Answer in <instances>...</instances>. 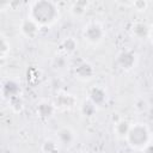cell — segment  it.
Returning <instances> with one entry per match:
<instances>
[{"label": "cell", "instance_id": "1", "mask_svg": "<svg viewBox=\"0 0 153 153\" xmlns=\"http://www.w3.org/2000/svg\"><path fill=\"white\" fill-rule=\"evenodd\" d=\"M60 11L56 2L50 0L33 1L29 8V18L42 26H50L59 20Z\"/></svg>", "mask_w": 153, "mask_h": 153}, {"label": "cell", "instance_id": "2", "mask_svg": "<svg viewBox=\"0 0 153 153\" xmlns=\"http://www.w3.org/2000/svg\"><path fill=\"white\" fill-rule=\"evenodd\" d=\"M126 141L133 149L141 151L151 142V130L145 123L131 124L126 135Z\"/></svg>", "mask_w": 153, "mask_h": 153}, {"label": "cell", "instance_id": "3", "mask_svg": "<svg viewBox=\"0 0 153 153\" xmlns=\"http://www.w3.org/2000/svg\"><path fill=\"white\" fill-rule=\"evenodd\" d=\"M81 36L86 43H88L90 45L97 47L104 41L106 32H105L104 26L99 22L91 20V22L86 23L85 26L82 27Z\"/></svg>", "mask_w": 153, "mask_h": 153}, {"label": "cell", "instance_id": "4", "mask_svg": "<svg viewBox=\"0 0 153 153\" xmlns=\"http://www.w3.org/2000/svg\"><path fill=\"white\" fill-rule=\"evenodd\" d=\"M115 60H116V65L118 68L128 72V71H131L133 68H135V66L137 65V61H139V56L131 49H122L117 53Z\"/></svg>", "mask_w": 153, "mask_h": 153}, {"label": "cell", "instance_id": "5", "mask_svg": "<svg viewBox=\"0 0 153 153\" xmlns=\"http://www.w3.org/2000/svg\"><path fill=\"white\" fill-rule=\"evenodd\" d=\"M76 141V134L71 127H61L56 131V142L65 147V148H71Z\"/></svg>", "mask_w": 153, "mask_h": 153}, {"label": "cell", "instance_id": "6", "mask_svg": "<svg viewBox=\"0 0 153 153\" xmlns=\"http://www.w3.org/2000/svg\"><path fill=\"white\" fill-rule=\"evenodd\" d=\"M96 74V69L88 61H81L74 67V75L79 80L88 81L91 80Z\"/></svg>", "mask_w": 153, "mask_h": 153}, {"label": "cell", "instance_id": "7", "mask_svg": "<svg viewBox=\"0 0 153 153\" xmlns=\"http://www.w3.org/2000/svg\"><path fill=\"white\" fill-rule=\"evenodd\" d=\"M88 100L91 103H93L97 108L102 106V105L106 104V102H108V91L105 90V87H103L100 85L92 86L88 90Z\"/></svg>", "mask_w": 153, "mask_h": 153}, {"label": "cell", "instance_id": "8", "mask_svg": "<svg viewBox=\"0 0 153 153\" xmlns=\"http://www.w3.org/2000/svg\"><path fill=\"white\" fill-rule=\"evenodd\" d=\"M19 30L22 32V35L25 37V38H29V39H33L38 36L39 33V30H41V26L35 23L31 18H25L22 20L20 23V26H19Z\"/></svg>", "mask_w": 153, "mask_h": 153}, {"label": "cell", "instance_id": "9", "mask_svg": "<svg viewBox=\"0 0 153 153\" xmlns=\"http://www.w3.org/2000/svg\"><path fill=\"white\" fill-rule=\"evenodd\" d=\"M130 33L134 38L139 41H145L151 37V25L143 20H137L133 23L130 27Z\"/></svg>", "mask_w": 153, "mask_h": 153}, {"label": "cell", "instance_id": "10", "mask_svg": "<svg viewBox=\"0 0 153 153\" xmlns=\"http://www.w3.org/2000/svg\"><path fill=\"white\" fill-rule=\"evenodd\" d=\"M0 88H1V96L7 98L8 100L16 97H20L22 88H20V85L16 80H6L0 86Z\"/></svg>", "mask_w": 153, "mask_h": 153}, {"label": "cell", "instance_id": "11", "mask_svg": "<svg viewBox=\"0 0 153 153\" xmlns=\"http://www.w3.org/2000/svg\"><path fill=\"white\" fill-rule=\"evenodd\" d=\"M56 111L55 105L51 102L48 100H41L37 106H36V115L41 118V120H49L54 116Z\"/></svg>", "mask_w": 153, "mask_h": 153}, {"label": "cell", "instance_id": "12", "mask_svg": "<svg viewBox=\"0 0 153 153\" xmlns=\"http://www.w3.org/2000/svg\"><path fill=\"white\" fill-rule=\"evenodd\" d=\"M75 98L69 94V93H60L59 96H56L55 100H54V105L56 109H61V110H68L74 106L75 104Z\"/></svg>", "mask_w": 153, "mask_h": 153}, {"label": "cell", "instance_id": "13", "mask_svg": "<svg viewBox=\"0 0 153 153\" xmlns=\"http://www.w3.org/2000/svg\"><path fill=\"white\" fill-rule=\"evenodd\" d=\"M88 5L90 2L86 0H80V1H74L71 7H69V12L73 17L75 18H81L86 14L87 10H88Z\"/></svg>", "mask_w": 153, "mask_h": 153}, {"label": "cell", "instance_id": "14", "mask_svg": "<svg viewBox=\"0 0 153 153\" xmlns=\"http://www.w3.org/2000/svg\"><path fill=\"white\" fill-rule=\"evenodd\" d=\"M50 65H51V68L54 69V71H56V72H65L67 68H68V66H69V61H68V56L65 54V55H61V54H59V55H55L53 59H51V62H50Z\"/></svg>", "mask_w": 153, "mask_h": 153}, {"label": "cell", "instance_id": "15", "mask_svg": "<svg viewBox=\"0 0 153 153\" xmlns=\"http://www.w3.org/2000/svg\"><path fill=\"white\" fill-rule=\"evenodd\" d=\"M130 126H131L130 122L127 121V120H120V121H117L115 123V126H114V133H115V135L118 139H126V135L128 134Z\"/></svg>", "mask_w": 153, "mask_h": 153}, {"label": "cell", "instance_id": "16", "mask_svg": "<svg viewBox=\"0 0 153 153\" xmlns=\"http://www.w3.org/2000/svg\"><path fill=\"white\" fill-rule=\"evenodd\" d=\"M61 48H62V50L66 55L72 54L78 49V42L74 37H66L61 42Z\"/></svg>", "mask_w": 153, "mask_h": 153}, {"label": "cell", "instance_id": "17", "mask_svg": "<svg viewBox=\"0 0 153 153\" xmlns=\"http://www.w3.org/2000/svg\"><path fill=\"white\" fill-rule=\"evenodd\" d=\"M97 109H98V108H97L93 103H91L88 99L84 100L82 104L80 105V112H81L85 117H93V116L96 115V112H97Z\"/></svg>", "mask_w": 153, "mask_h": 153}, {"label": "cell", "instance_id": "18", "mask_svg": "<svg viewBox=\"0 0 153 153\" xmlns=\"http://www.w3.org/2000/svg\"><path fill=\"white\" fill-rule=\"evenodd\" d=\"M42 152L43 153H57L59 152V143L56 140L53 139H45L42 143Z\"/></svg>", "mask_w": 153, "mask_h": 153}, {"label": "cell", "instance_id": "19", "mask_svg": "<svg viewBox=\"0 0 153 153\" xmlns=\"http://www.w3.org/2000/svg\"><path fill=\"white\" fill-rule=\"evenodd\" d=\"M10 49H11L10 42L7 41V38L5 36L0 35V59L5 57L10 53Z\"/></svg>", "mask_w": 153, "mask_h": 153}, {"label": "cell", "instance_id": "20", "mask_svg": "<svg viewBox=\"0 0 153 153\" xmlns=\"http://www.w3.org/2000/svg\"><path fill=\"white\" fill-rule=\"evenodd\" d=\"M10 102V104H11V106L13 108V110L14 111H22L23 110V100H22V97H16V98H12V99H10L8 100Z\"/></svg>", "mask_w": 153, "mask_h": 153}, {"label": "cell", "instance_id": "21", "mask_svg": "<svg viewBox=\"0 0 153 153\" xmlns=\"http://www.w3.org/2000/svg\"><path fill=\"white\" fill-rule=\"evenodd\" d=\"M133 6L137 10V11H145L146 8H147V6H148V2L147 1H142V0H139V1H134L133 2Z\"/></svg>", "mask_w": 153, "mask_h": 153}, {"label": "cell", "instance_id": "22", "mask_svg": "<svg viewBox=\"0 0 153 153\" xmlns=\"http://www.w3.org/2000/svg\"><path fill=\"white\" fill-rule=\"evenodd\" d=\"M142 153H153V148H152V142H149L146 147H143L142 149Z\"/></svg>", "mask_w": 153, "mask_h": 153}, {"label": "cell", "instance_id": "23", "mask_svg": "<svg viewBox=\"0 0 153 153\" xmlns=\"http://www.w3.org/2000/svg\"><path fill=\"white\" fill-rule=\"evenodd\" d=\"M2 98V96H1V88H0V99Z\"/></svg>", "mask_w": 153, "mask_h": 153}, {"label": "cell", "instance_id": "24", "mask_svg": "<svg viewBox=\"0 0 153 153\" xmlns=\"http://www.w3.org/2000/svg\"><path fill=\"white\" fill-rule=\"evenodd\" d=\"M78 153H86V152H78Z\"/></svg>", "mask_w": 153, "mask_h": 153}]
</instances>
